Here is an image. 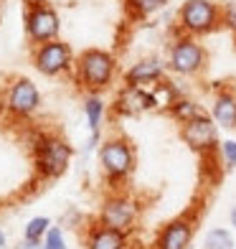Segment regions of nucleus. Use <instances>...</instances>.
Returning <instances> with one entry per match:
<instances>
[{"label": "nucleus", "instance_id": "7", "mask_svg": "<svg viewBox=\"0 0 236 249\" xmlns=\"http://www.w3.org/2000/svg\"><path fill=\"white\" fill-rule=\"evenodd\" d=\"M181 138L193 153L198 155H219V124L213 122V117L208 115H201L196 120H190L188 124H181Z\"/></svg>", "mask_w": 236, "mask_h": 249}, {"label": "nucleus", "instance_id": "15", "mask_svg": "<svg viewBox=\"0 0 236 249\" xmlns=\"http://www.w3.org/2000/svg\"><path fill=\"white\" fill-rule=\"evenodd\" d=\"M127 244H130L127 231L112 229L104 224L92 226V231L86 236V249H127Z\"/></svg>", "mask_w": 236, "mask_h": 249}, {"label": "nucleus", "instance_id": "8", "mask_svg": "<svg viewBox=\"0 0 236 249\" xmlns=\"http://www.w3.org/2000/svg\"><path fill=\"white\" fill-rule=\"evenodd\" d=\"M59 31H61V20H59V13H56L51 5H46V3L28 5V10H26V36L33 46L56 41L59 38Z\"/></svg>", "mask_w": 236, "mask_h": 249}, {"label": "nucleus", "instance_id": "1", "mask_svg": "<svg viewBox=\"0 0 236 249\" xmlns=\"http://www.w3.org/2000/svg\"><path fill=\"white\" fill-rule=\"evenodd\" d=\"M74 71L79 87H84L86 94H102L117 76V59L104 49H86L76 59Z\"/></svg>", "mask_w": 236, "mask_h": 249}, {"label": "nucleus", "instance_id": "9", "mask_svg": "<svg viewBox=\"0 0 236 249\" xmlns=\"http://www.w3.org/2000/svg\"><path fill=\"white\" fill-rule=\"evenodd\" d=\"M137 213H140V206L130 196L115 194V196H109L102 203V211H99V224L112 226V229H119V231H130L132 226H135V221H137Z\"/></svg>", "mask_w": 236, "mask_h": 249}, {"label": "nucleus", "instance_id": "18", "mask_svg": "<svg viewBox=\"0 0 236 249\" xmlns=\"http://www.w3.org/2000/svg\"><path fill=\"white\" fill-rule=\"evenodd\" d=\"M165 5H168V0H125V10L132 20L150 18L157 10H163Z\"/></svg>", "mask_w": 236, "mask_h": 249}, {"label": "nucleus", "instance_id": "16", "mask_svg": "<svg viewBox=\"0 0 236 249\" xmlns=\"http://www.w3.org/2000/svg\"><path fill=\"white\" fill-rule=\"evenodd\" d=\"M104 112H107V105H104L102 94H86V99H84V115H86V122H89V130H92V138H89V142H86V150H94L99 145Z\"/></svg>", "mask_w": 236, "mask_h": 249}, {"label": "nucleus", "instance_id": "24", "mask_svg": "<svg viewBox=\"0 0 236 249\" xmlns=\"http://www.w3.org/2000/svg\"><path fill=\"white\" fill-rule=\"evenodd\" d=\"M18 247L20 249H43V242H28V239H23Z\"/></svg>", "mask_w": 236, "mask_h": 249}, {"label": "nucleus", "instance_id": "20", "mask_svg": "<svg viewBox=\"0 0 236 249\" xmlns=\"http://www.w3.org/2000/svg\"><path fill=\"white\" fill-rule=\"evenodd\" d=\"M51 229V219L49 216H36L26 224V231H23V239L28 242H43V236L49 234Z\"/></svg>", "mask_w": 236, "mask_h": 249}, {"label": "nucleus", "instance_id": "17", "mask_svg": "<svg viewBox=\"0 0 236 249\" xmlns=\"http://www.w3.org/2000/svg\"><path fill=\"white\" fill-rule=\"evenodd\" d=\"M168 115H170V120H175L178 124H188L190 120H196V117H201V115H206V109L198 105L196 99H190V97H181V99H175L170 107L165 109Z\"/></svg>", "mask_w": 236, "mask_h": 249}, {"label": "nucleus", "instance_id": "4", "mask_svg": "<svg viewBox=\"0 0 236 249\" xmlns=\"http://www.w3.org/2000/svg\"><path fill=\"white\" fill-rule=\"evenodd\" d=\"M74 158L71 145L56 138V135H41L33 145V160H36V168L41 171V176L46 178H59L66 173Z\"/></svg>", "mask_w": 236, "mask_h": 249}, {"label": "nucleus", "instance_id": "6", "mask_svg": "<svg viewBox=\"0 0 236 249\" xmlns=\"http://www.w3.org/2000/svg\"><path fill=\"white\" fill-rule=\"evenodd\" d=\"M33 66L43 76H61L66 71H71L76 61H74V51L69 43L56 38V41L36 46V51H33Z\"/></svg>", "mask_w": 236, "mask_h": 249}, {"label": "nucleus", "instance_id": "19", "mask_svg": "<svg viewBox=\"0 0 236 249\" xmlns=\"http://www.w3.org/2000/svg\"><path fill=\"white\" fill-rule=\"evenodd\" d=\"M234 234L223 226H216V229L206 231L203 236V249H234Z\"/></svg>", "mask_w": 236, "mask_h": 249}, {"label": "nucleus", "instance_id": "13", "mask_svg": "<svg viewBox=\"0 0 236 249\" xmlns=\"http://www.w3.org/2000/svg\"><path fill=\"white\" fill-rule=\"evenodd\" d=\"M165 66L157 56H148V59H140L135 61L130 69L125 71V76H122V82H125V87H155L157 82H163L165 79Z\"/></svg>", "mask_w": 236, "mask_h": 249}, {"label": "nucleus", "instance_id": "12", "mask_svg": "<svg viewBox=\"0 0 236 249\" xmlns=\"http://www.w3.org/2000/svg\"><path fill=\"white\" fill-rule=\"evenodd\" d=\"M196 234V224L188 216H175L157 231L152 249H188Z\"/></svg>", "mask_w": 236, "mask_h": 249}, {"label": "nucleus", "instance_id": "5", "mask_svg": "<svg viewBox=\"0 0 236 249\" xmlns=\"http://www.w3.org/2000/svg\"><path fill=\"white\" fill-rule=\"evenodd\" d=\"M99 163L112 183L127 180L135 171V148L125 138H109L99 145Z\"/></svg>", "mask_w": 236, "mask_h": 249}, {"label": "nucleus", "instance_id": "26", "mask_svg": "<svg viewBox=\"0 0 236 249\" xmlns=\"http://www.w3.org/2000/svg\"><path fill=\"white\" fill-rule=\"evenodd\" d=\"M5 244H8V236H5L3 229H0V249H5Z\"/></svg>", "mask_w": 236, "mask_h": 249}, {"label": "nucleus", "instance_id": "10", "mask_svg": "<svg viewBox=\"0 0 236 249\" xmlns=\"http://www.w3.org/2000/svg\"><path fill=\"white\" fill-rule=\"evenodd\" d=\"M41 107V92L38 87L26 76H18L13 84L8 87V97H5V109L13 117H31L33 112Z\"/></svg>", "mask_w": 236, "mask_h": 249}, {"label": "nucleus", "instance_id": "23", "mask_svg": "<svg viewBox=\"0 0 236 249\" xmlns=\"http://www.w3.org/2000/svg\"><path fill=\"white\" fill-rule=\"evenodd\" d=\"M43 249H66V239H64V231L51 226L49 234L43 236Z\"/></svg>", "mask_w": 236, "mask_h": 249}, {"label": "nucleus", "instance_id": "2", "mask_svg": "<svg viewBox=\"0 0 236 249\" xmlns=\"http://www.w3.org/2000/svg\"><path fill=\"white\" fill-rule=\"evenodd\" d=\"M175 26L183 36H211L221 28V5L213 0H183L175 16Z\"/></svg>", "mask_w": 236, "mask_h": 249}, {"label": "nucleus", "instance_id": "14", "mask_svg": "<svg viewBox=\"0 0 236 249\" xmlns=\"http://www.w3.org/2000/svg\"><path fill=\"white\" fill-rule=\"evenodd\" d=\"M211 117L221 130H236V92L234 89L223 87L213 94Z\"/></svg>", "mask_w": 236, "mask_h": 249}, {"label": "nucleus", "instance_id": "22", "mask_svg": "<svg viewBox=\"0 0 236 249\" xmlns=\"http://www.w3.org/2000/svg\"><path fill=\"white\" fill-rule=\"evenodd\" d=\"M221 26L236 38V0H229L221 5Z\"/></svg>", "mask_w": 236, "mask_h": 249}, {"label": "nucleus", "instance_id": "3", "mask_svg": "<svg viewBox=\"0 0 236 249\" xmlns=\"http://www.w3.org/2000/svg\"><path fill=\"white\" fill-rule=\"evenodd\" d=\"M208 64L203 43L193 36H175L168 49V69L178 76H198Z\"/></svg>", "mask_w": 236, "mask_h": 249}, {"label": "nucleus", "instance_id": "21", "mask_svg": "<svg viewBox=\"0 0 236 249\" xmlns=\"http://www.w3.org/2000/svg\"><path fill=\"white\" fill-rule=\"evenodd\" d=\"M219 158H221L223 168H236V140H234V138L221 140V145H219Z\"/></svg>", "mask_w": 236, "mask_h": 249}, {"label": "nucleus", "instance_id": "25", "mask_svg": "<svg viewBox=\"0 0 236 249\" xmlns=\"http://www.w3.org/2000/svg\"><path fill=\"white\" fill-rule=\"evenodd\" d=\"M229 224L234 226V231H236V203L231 206V211H229Z\"/></svg>", "mask_w": 236, "mask_h": 249}, {"label": "nucleus", "instance_id": "11", "mask_svg": "<svg viewBox=\"0 0 236 249\" xmlns=\"http://www.w3.org/2000/svg\"><path fill=\"white\" fill-rule=\"evenodd\" d=\"M160 107L155 92L152 89H145V87H122L117 97H115V115L122 117H135V115H142V112H152Z\"/></svg>", "mask_w": 236, "mask_h": 249}]
</instances>
